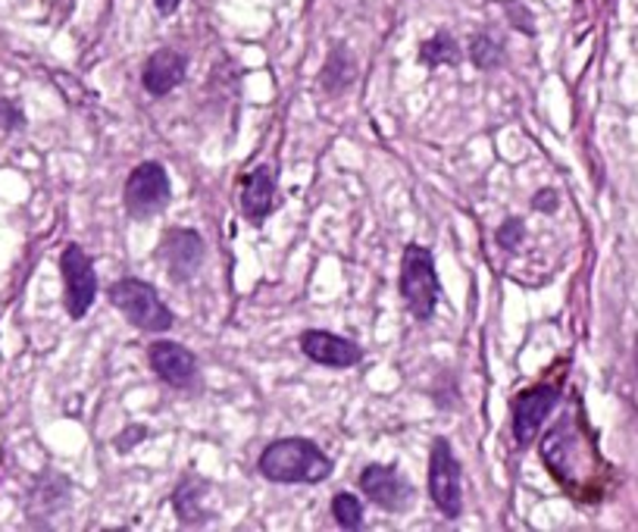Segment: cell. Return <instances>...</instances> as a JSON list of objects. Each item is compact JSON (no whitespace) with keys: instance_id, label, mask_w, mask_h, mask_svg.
<instances>
[{"instance_id":"2","label":"cell","mask_w":638,"mask_h":532,"mask_svg":"<svg viewBox=\"0 0 638 532\" xmlns=\"http://www.w3.org/2000/svg\"><path fill=\"white\" fill-rule=\"evenodd\" d=\"M109 301L113 307L126 316L135 330L142 332H166L172 330V311L160 301L157 289L142 279H119L109 285Z\"/></svg>"},{"instance_id":"8","label":"cell","mask_w":638,"mask_h":532,"mask_svg":"<svg viewBox=\"0 0 638 532\" xmlns=\"http://www.w3.org/2000/svg\"><path fill=\"white\" fill-rule=\"evenodd\" d=\"M561 398V392L554 386L526 388L516 401H513V439L520 448H526L535 441L545 417L554 410V404Z\"/></svg>"},{"instance_id":"12","label":"cell","mask_w":638,"mask_h":532,"mask_svg":"<svg viewBox=\"0 0 638 532\" xmlns=\"http://www.w3.org/2000/svg\"><path fill=\"white\" fill-rule=\"evenodd\" d=\"M238 201H241V213L254 222V226L266 220L275 204V166L263 164L257 166L254 173H248V176L241 179Z\"/></svg>"},{"instance_id":"19","label":"cell","mask_w":638,"mask_h":532,"mask_svg":"<svg viewBox=\"0 0 638 532\" xmlns=\"http://www.w3.org/2000/svg\"><path fill=\"white\" fill-rule=\"evenodd\" d=\"M520 239H523V222L516 220V217L498 229V244H501V248H508V251H513V248L520 244Z\"/></svg>"},{"instance_id":"1","label":"cell","mask_w":638,"mask_h":532,"mask_svg":"<svg viewBox=\"0 0 638 532\" xmlns=\"http://www.w3.org/2000/svg\"><path fill=\"white\" fill-rule=\"evenodd\" d=\"M260 477L279 482V486H294V482H323L332 477V460L320 451V445L311 439H279L260 455Z\"/></svg>"},{"instance_id":"15","label":"cell","mask_w":638,"mask_h":532,"mask_svg":"<svg viewBox=\"0 0 638 532\" xmlns=\"http://www.w3.org/2000/svg\"><path fill=\"white\" fill-rule=\"evenodd\" d=\"M203 492L201 486L195 482V479H185L182 486H179V492L172 498V504H176V514L182 520L185 526H191V523H201L207 511H203Z\"/></svg>"},{"instance_id":"25","label":"cell","mask_w":638,"mask_h":532,"mask_svg":"<svg viewBox=\"0 0 638 532\" xmlns=\"http://www.w3.org/2000/svg\"><path fill=\"white\" fill-rule=\"evenodd\" d=\"M636 369H638V338H636Z\"/></svg>"},{"instance_id":"24","label":"cell","mask_w":638,"mask_h":532,"mask_svg":"<svg viewBox=\"0 0 638 532\" xmlns=\"http://www.w3.org/2000/svg\"><path fill=\"white\" fill-rule=\"evenodd\" d=\"M154 3H157V10H160L164 17H169V13H176V10H179V3H182V0H154Z\"/></svg>"},{"instance_id":"11","label":"cell","mask_w":638,"mask_h":532,"mask_svg":"<svg viewBox=\"0 0 638 532\" xmlns=\"http://www.w3.org/2000/svg\"><path fill=\"white\" fill-rule=\"evenodd\" d=\"M147 361L166 386L188 388L198 376V357L176 342H154L147 351Z\"/></svg>"},{"instance_id":"14","label":"cell","mask_w":638,"mask_h":532,"mask_svg":"<svg viewBox=\"0 0 638 532\" xmlns=\"http://www.w3.org/2000/svg\"><path fill=\"white\" fill-rule=\"evenodd\" d=\"M354 79H357L354 56L347 54L345 48H335V51L328 54L326 66H323V73H320V85H323L328 94H338V92H345Z\"/></svg>"},{"instance_id":"3","label":"cell","mask_w":638,"mask_h":532,"mask_svg":"<svg viewBox=\"0 0 638 532\" xmlns=\"http://www.w3.org/2000/svg\"><path fill=\"white\" fill-rule=\"evenodd\" d=\"M401 294L417 320H429L436 313L441 282H438L436 260L429 254V248L407 244L401 260Z\"/></svg>"},{"instance_id":"10","label":"cell","mask_w":638,"mask_h":532,"mask_svg":"<svg viewBox=\"0 0 638 532\" xmlns=\"http://www.w3.org/2000/svg\"><path fill=\"white\" fill-rule=\"evenodd\" d=\"M360 492H364L376 508L391 511V514H401L410 504V486L404 482V477L395 467H383V463H373L360 473Z\"/></svg>"},{"instance_id":"20","label":"cell","mask_w":638,"mask_h":532,"mask_svg":"<svg viewBox=\"0 0 638 532\" xmlns=\"http://www.w3.org/2000/svg\"><path fill=\"white\" fill-rule=\"evenodd\" d=\"M25 126V116L19 111L13 101H0V129H22Z\"/></svg>"},{"instance_id":"9","label":"cell","mask_w":638,"mask_h":532,"mask_svg":"<svg viewBox=\"0 0 638 532\" xmlns=\"http://www.w3.org/2000/svg\"><path fill=\"white\" fill-rule=\"evenodd\" d=\"M301 351L311 357L313 364H323V367L332 369H351L364 361V348L357 342L326 330L301 332Z\"/></svg>"},{"instance_id":"5","label":"cell","mask_w":638,"mask_h":532,"mask_svg":"<svg viewBox=\"0 0 638 532\" xmlns=\"http://www.w3.org/2000/svg\"><path fill=\"white\" fill-rule=\"evenodd\" d=\"M429 496L436 508L448 520L463 514V486H460V463L454 458V448L448 439L432 441L429 455Z\"/></svg>"},{"instance_id":"21","label":"cell","mask_w":638,"mask_h":532,"mask_svg":"<svg viewBox=\"0 0 638 532\" xmlns=\"http://www.w3.org/2000/svg\"><path fill=\"white\" fill-rule=\"evenodd\" d=\"M142 439H147L145 426H128L123 436H116V451H132Z\"/></svg>"},{"instance_id":"7","label":"cell","mask_w":638,"mask_h":532,"mask_svg":"<svg viewBox=\"0 0 638 532\" xmlns=\"http://www.w3.org/2000/svg\"><path fill=\"white\" fill-rule=\"evenodd\" d=\"M160 260H164L166 273L176 282H188L195 279L198 270L203 267V258H207V248H203V239L195 232V229H169L160 241Z\"/></svg>"},{"instance_id":"6","label":"cell","mask_w":638,"mask_h":532,"mask_svg":"<svg viewBox=\"0 0 638 532\" xmlns=\"http://www.w3.org/2000/svg\"><path fill=\"white\" fill-rule=\"evenodd\" d=\"M60 270H63V289H66V311L73 320H82L92 311L94 294H97L92 258L79 244H70L60 258Z\"/></svg>"},{"instance_id":"22","label":"cell","mask_w":638,"mask_h":532,"mask_svg":"<svg viewBox=\"0 0 638 532\" xmlns=\"http://www.w3.org/2000/svg\"><path fill=\"white\" fill-rule=\"evenodd\" d=\"M557 191H551V188H545V191H538V195H535V201H532V207H535V210H545V213H554V210H557Z\"/></svg>"},{"instance_id":"18","label":"cell","mask_w":638,"mask_h":532,"mask_svg":"<svg viewBox=\"0 0 638 532\" xmlns=\"http://www.w3.org/2000/svg\"><path fill=\"white\" fill-rule=\"evenodd\" d=\"M470 56H473V63L479 70H494V66H501L504 51H501V44L494 38L475 35L473 44H470Z\"/></svg>"},{"instance_id":"4","label":"cell","mask_w":638,"mask_h":532,"mask_svg":"<svg viewBox=\"0 0 638 532\" xmlns=\"http://www.w3.org/2000/svg\"><path fill=\"white\" fill-rule=\"evenodd\" d=\"M169 198H172V185H169V173L164 166L147 160V164L135 166L132 176L126 182V210L132 220H150L157 217L160 210L169 207Z\"/></svg>"},{"instance_id":"17","label":"cell","mask_w":638,"mask_h":532,"mask_svg":"<svg viewBox=\"0 0 638 532\" xmlns=\"http://www.w3.org/2000/svg\"><path fill=\"white\" fill-rule=\"evenodd\" d=\"M332 517H335V523L342 530H360L364 526V508H360L357 498L347 496V492L332 498Z\"/></svg>"},{"instance_id":"23","label":"cell","mask_w":638,"mask_h":532,"mask_svg":"<svg viewBox=\"0 0 638 532\" xmlns=\"http://www.w3.org/2000/svg\"><path fill=\"white\" fill-rule=\"evenodd\" d=\"M530 13L523 10V7H516V3H511V19H513V25H523V32H530L532 35V22L530 19Z\"/></svg>"},{"instance_id":"13","label":"cell","mask_w":638,"mask_h":532,"mask_svg":"<svg viewBox=\"0 0 638 532\" xmlns=\"http://www.w3.org/2000/svg\"><path fill=\"white\" fill-rule=\"evenodd\" d=\"M185 70H188V60L179 51L172 48H160L154 54L147 56L145 73H142V85H145L147 94L154 97H164L169 94L176 85H182Z\"/></svg>"},{"instance_id":"16","label":"cell","mask_w":638,"mask_h":532,"mask_svg":"<svg viewBox=\"0 0 638 532\" xmlns=\"http://www.w3.org/2000/svg\"><path fill=\"white\" fill-rule=\"evenodd\" d=\"M420 63H426L429 70L436 66H457L460 63V48L451 35H436L420 44Z\"/></svg>"}]
</instances>
